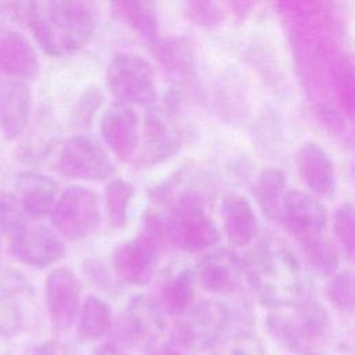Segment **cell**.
<instances>
[{
	"label": "cell",
	"instance_id": "obj_11",
	"mask_svg": "<svg viewBox=\"0 0 355 355\" xmlns=\"http://www.w3.org/2000/svg\"><path fill=\"white\" fill-rule=\"evenodd\" d=\"M44 291L47 313L54 331H68L80 309V280L71 269L55 268L47 275Z\"/></svg>",
	"mask_w": 355,
	"mask_h": 355
},
{
	"label": "cell",
	"instance_id": "obj_37",
	"mask_svg": "<svg viewBox=\"0 0 355 355\" xmlns=\"http://www.w3.org/2000/svg\"><path fill=\"white\" fill-rule=\"evenodd\" d=\"M83 269L85 273L87 275V277L97 286L101 288H108V286H112V279L108 273V270L104 268L103 263H100L97 259H87L83 263Z\"/></svg>",
	"mask_w": 355,
	"mask_h": 355
},
{
	"label": "cell",
	"instance_id": "obj_23",
	"mask_svg": "<svg viewBox=\"0 0 355 355\" xmlns=\"http://www.w3.org/2000/svg\"><path fill=\"white\" fill-rule=\"evenodd\" d=\"M252 197L262 215L270 222H280L282 205L286 196V178L277 168L263 169L251 187Z\"/></svg>",
	"mask_w": 355,
	"mask_h": 355
},
{
	"label": "cell",
	"instance_id": "obj_33",
	"mask_svg": "<svg viewBox=\"0 0 355 355\" xmlns=\"http://www.w3.org/2000/svg\"><path fill=\"white\" fill-rule=\"evenodd\" d=\"M103 100L104 94L98 86L93 85L85 89L72 108L71 123L76 129H87L92 125L98 108L101 107Z\"/></svg>",
	"mask_w": 355,
	"mask_h": 355
},
{
	"label": "cell",
	"instance_id": "obj_20",
	"mask_svg": "<svg viewBox=\"0 0 355 355\" xmlns=\"http://www.w3.org/2000/svg\"><path fill=\"white\" fill-rule=\"evenodd\" d=\"M196 284L197 282L191 268H171L159 283L158 300L155 302L164 312L172 316H180L194 304Z\"/></svg>",
	"mask_w": 355,
	"mask_h": 355
},
{
	"label": "cell",
	"instance_id": "obj_4",
	"mask_svg": "<svg viewBox=\"0 0 355 355\" xmlns=\"http://www.w3.org/2000/svg\"><path fill=\"white\" fill-rule=\"evenodd\" d=\"M230 319L229 309L220 301L202 300L194 302L178 316L169 341L187 355L212 348L222 337Z\"/></svg>",
	"mask_w": 355,
	"mask_h": 355
},
{
	"label": "cell",
	"instance_id": "obj_13",
	"mask_svg": "<svg viewBox=\"0 0 355 355\" xmlns=\"http://www.w3.org/2000/svg\"><path fill=\"white\" fill-rule=\"evenodd\" d=\"M10 239L14 257L31 266L44 268L53 265L65 254V244L61 236L44 225L25 222Z\"/></svg>",
	"mask_w": 355,
	"mask_h": 355
},
{
	"label": "cell",
	"instance_id": "obj_21",
	"mask_svg": "<svg viewBox=\"0 0 355 355\" xmlns=\"http://www.w3.org/2000/svg\"><path fill=\"white\" fill-rule=\"evenodd\" d=\"M31 112V92L15 79L0 83V129L7 139H15L26 126Z\"/></svg>",
	"mask_w": 355,
	"mask_h": 355
},
{
	"label": "cell",
	"instance_id": "obj_34",
	"mask_svg": "<svg viewBox=\"0 0 355 355\" xmlns=\"http://www.w3.org/2000/svg\"><path fill=\"white\" fill-rule=\"evenodd\" d=\"M333 232L348 261L354 258V207L344 202L333 214Z\"/></svg>",
	"mask_w": 355,
	"mask_h": 355
},
{
	"label": "cell",
	"instance_id": "obj_25",
	"mask_svg": "<svg viewBox=\"0 0 355 355\" xmlns=\"http://www.w3.org/2000/svg\"><path fill=\"white\" fill-rule=\"evenodd\" d=\"M114 17L148 44L158 37L157 8L148 1H116L111 4Z\"/></svg>",
	"mask_w": 355,
	"mask_h": 355
},
{
	"label": "cell",
	"instance_id": "obj_1",
	"mask_svg": "<svg viewBox=\"0 0 355 355\" xmlns=\"http://www.w3.org/2000/svg\"><path fill=\"white\" fill-rule=\"evenodd\" d=\"M241 268L265 306L293 308L305 298L300 261L279 241L261 240L254 244L241 261Z\"/></svg>",
	"mask_w": 355,
	"mask_h": 355
},
{
	"label": "cell",
	"instance_id": "obj_18",
	"mask_svg": "<svg viewBox=\"0 0 355 355\" xmlns=\"http://www.w3.org/2000/svg\"><path fill=\"white\" fill-rule=\"evenodd\" d=\"M222 223L226 239L232 247H247L259 232L257 214L251 202L240 194H229L220 205Z\"/></svg>",
	"mask_w": 355,
	"mask_h": 355
},
{
	"label": "cell",
	"instance_id": "obj_35",
	"mask_svg": "<svg viewBox=\"0 0 355 355\" xmlns=\"http://www.w3.org/2000/svg\"><path fill=\"white\" fill-rule=\"evenodd\" d=\"M183 17L197 26H216L225 19L226 11L214 1H186L182 8Z\"/></svg>",
	"mask_w": 355,
	"mask_h": 355
},
{
	"label": "cell",
	"instance_id": "obj_26",
	"mask_svg": "<svg viewBox=\"0 0 355 355\" xmlns=\"http://www.w3.org/2000/svg\"><path fill=\"white\" fill-rule=\"evenodd\" d=\"M148 49L158 62L175 75L187 76L194 68V51L187 37L158 36L148 44Z\"/></svg>",
	"mask_w": 355,
	"mask_h": 355
},
{
	"label": "cell",
	"instance_id": "obj_41",
	"mask_svg": "<svg viewBox=\"0 0 355 355\" xmlns=\"http://www.w3.org/2000/svg\"><path fill=\"white\" fill-rule=\"evenodd\" d=\"M0 251H1V230H0Z\"/></svg>",
	"mask_w": 355,
	"mask_h": 355
},
{
	"label": "cell",
	"instance_id": "obj_27",
	"mask_svg": "<svg viewBox=\"0 0 355 355\" xmlns=\"http://www.w3.org/2000/svg\"><path fill=\"white\" fill-rule=\"evenodd\" d=\"M28 293V286L12 279L10 283H0V337L12 338L25 327V315L21 305V295Z\"/></svg>",
	"mask_w": 355,
	"mask_h": 355
},
{
	"label": "cell",
	"instance_id": "obj_3",
	"mask_svg": "<svg viewBox=\"0 0 355 355\" xmlns=\"http://www.w3.org/2000/svg\"><path fill=\"white\" fill-rule=\"evenodd\" d=\"M290 312L276 309L268 316L270 336L286 349L306 355L318 352L330 331V320L324 308L315 300L304 298Z\"/></svg>",
	"mask_w": 355,
	"mask_h": 355
},
{
	"label": "cell",
	"instance_id": "obj_15",
	"mask_svg": "<svg viewBox=\"0 0 355 355\" xmlns=\"http://www.w3.org/2000/svg\"><path fill=\"white\" fill-rule=\"evenodd\" d=\"M159 255L137 236L118 243L112 250V269L118 279L132 286L148 284L158 265Z\"/></svg>",
	"mask_w": 355,
	"mask_h": 355
},
{
	"label": "cell",
	"instance_id": "obj_8",
	"mask_svg": "<svg viewBox=\"0 0 355 355\" xmlns=\"http://www.w3.org/2000/svg\"><path fill=\"white\" fill-rule=\"evenodd\" d=\"M183 137L175 119V107H147L143 125V136L139 141L135 162L140 166H153L173 157L182 147Z\"/></svg>",
	"mask_w": 355,
	"mask_h": 355
},
{
	"label": "cell",
	"instance_id": "obj_22",
	"mask_svg": "<svg viewBox=\"0 0 355 355\" xmlns=\"http://www.w3.org/2000/svg\"><path fill=\"white\" fill-rule=\"evenodd\" d=\"M39 58L32 44L19 33L10 32L0 40V71L15 80L35 79Z\"/></svg>",
	"mask_w": 355,
	"mask_h": 355
},
{
	"label": "cell",
	"instance_id": "obj_12",
	"mask_svg": "<svg viewBox=\"0 0 355 355\" xmlns=\"http://www.w3.org/2000/svg\"><path fill=\"white\" fill-rule=\"evenodd\" d=\"M279 223L302 244L323 236L327 211L315 196L302 190H291L284 196Z\"/></svg>",
	"mask_w": 355,
	"mask_h": 355
},
{
	"label": "cell",
	"instance_id": "obj_19",
	"mask_svg": "<svg viewBox=\"0 0 355 355\" xmlns=\"http://www.w3.org/2000/svg\"><path fill=\"white\" fill-rule=\"evenodd\" d=\"M17 200L25 215L39 219L50 215L58 196V183L40 173H22L15 182Z\"/></svg>",
	"mask_w": 355,
	"mask_h": 355
},
{
	"label": "cell",
	"instance_id": "obj_6",
	"mask_svg": "<svg viewBox=\"0 0 355 355\" xmlns=\"http://www.w3.org/2000/svg\"><path fill=\"white\" fill-rule=\"evenodd\" d=\"M173 244L196 254L211 248L219 240V230L196 191H183L169 207Z\"/></svg>",
	"mask_w": 355,
	"mask_h": 355
},
{
	"label": "cell",
	"instance_id": "obj_38",
	"mask_svg": "<svg viewBox=\"0 0 355 355\" xmlns=\"http://www.w3.org/2000/svg\"><path fill=\"white\" fill-rule=\"evenodd\" d=\"M93 355H129V354L123 349V347L118 345L116 343L108 341L98 345L93 352Z\"/></svg>",
	"mask_w": 355,
	"mask_h": 355
},
{
	"label": "cell",
	"instance_id": "obj_24",
	"mask_svg": "<svg viewBox=\"0 0 355 355\" xmlns=\"http://www.w3.org/2000/svg\"><path fill=\"white\" fill-rule=\"evenodd\" d=\"M76 334L80 343H93L111 333L114 316L111 306L96 295H89L78 313Z\"/></svg>",
	"mask_w": 355,
	"mask_h": 355
},
{
	"label": "cell",
	"instance_id": "obj_39",
	"mask_svg": "<svg viewBox=\"0 0 355 355\" xmlns=\"http://www.w3.org/2000/svg\"><path fill=\"white\" fill-rule=\"evenodd\" d=\"M150 355H187L184 351L179 349L178 347H175L171 341L164 343V344H157L151 348V354Z\"/></svg>",
	"mask_w": 355,
	"mask_h": 355
},
{
	"label": "cell",
	"instance_id": "obj_5",
	"mask_svg": "<svg viewBox=\"0 0 355 355\" xmlns=\"http://www.w3.org/2000/svg\"><path fill=\"white\" fill-rule=\"evenodd\" d=\"M105 85L118 103L155 104L157 79L153 64L135 53H118L107 65Z\"/></svg>",
	"mask_w": 355,
	"mask_h": 355
},
{
	"label": "cell",
	"instance_id": "obj_31",
	"mask_svg": "<svg viewBox=\"0 0 355 355\" xmlns=\"http://www.w3.org/2000/svg\"><path fill=\"white\" fill-rule=\"evenodd\" d=\"M212 349V355H266L265 344L259 336L245 329L220 337Z\"/></svg>",
	"mask_w": 355,
	"mask_h": 355
},
{
	"label": "cell",
	"instance_id": "obj_9",
	"mask_svg": "<svg viewBox=\"0 0 355 355\" xmlns=\"http://www.w3.org/2000/svg\"><path fill=\"white\" fill-rule=\"evenodd\" d=\"M165 331L164 311L155 300L136 295L112 326L114 343L132 348H153Z\"/></svg>",
	"mask_w": 355,
	"mask_h": 355
},
{
	"label": "cell",
	"instance_id": "obj_2",
	"mask_svg": "<svg viewBox=\"0 0 355 355\" xmlns=\"http://www.w3.org/2000/svg\"><path fill=\"white\" fill-rule=\"evenodd\" d=\"M97 18V6L90 1H33L26 22L47 54L62 57L90 42Z\"/></svg>",
	"mask_w": 355,
	"mask_h": 355
},
{
	"label": "cell",
	"instance_id": "obj_36",
	"mask_svg": "<svg viewBox=\"0 0 355 355\" xmlns=\"http://www.w3.org/2000/svg\"><path fill=\"white\" fill-rule=\"evenodd\" d=\"M25 222V214L15 196L0 191V230L11 236Z\"/></svg>",
	"mask_w": 355,
	"mask_h": 355
},
{
	"label": "cell",
	"instance_id": "obj_14",
	"mask_svg": "<svg viewBox=\"0 0 355 355\" xmlns=\"http://www.w3.org/2000/svg\"><path fill=\"white\" fill-rule=\"evenodd\" d=\"M100 133L104 143L122 161L133 159L140 141L139 116L126 104L112 103L103 114Z\"/></svg>",
	"mask_w": 355,
	"mask_h": 355
},
{
	"label": "cell",
	"instance_id": "obj_16",
	"mask_svg": "<svg viewBox=\"0 0 355 355\" xmlns=\"http://www.w3.org/2000/svg\"><path fill=\"white\" fill-rule=\"evenodd\" d=\"M196 282L208 293L233 291L241 277V259L230 248H216L202 255L193 268Z\"/></svg>",
	"mask_w": 355,
	"mask_h": 355
},
{
	"label": "cell",
	"instance_id": "obj_7",
	"mask_svg": "<svg viewBox=\"0 0 355 355\" xmlns=\"http://www.w3.org/2000/svg\"><path fill=\"white\" fill-rule=\"evenodd\" d=\"M50 215L60 236L72 241L86 239L101 222L100 197L85 186H68L57 198Z\"/></svg>",
	"mask_w": 355,
	"mask_h": 355
},
{
	"label": "cell",
	"instance_id": "obj_30",
	"mask_svg": "<svg viewBox=\"0 0 355 355\" xmlns=\"http://www.w3.org/2000/svg\"><path fill=\"white\" fill-rule=\"evenodd\" d=\"M304 258L311 270L323 279H330L338 269L340 257L337 247L324 236L301 244Z\"/></svg>",
	"mask_w": 355,
	"mask_h": 355
},
{
	"label": "cell",
	"instance_id": "obj_10",
	"mask_svg": "<svg viewBox=\"0 0 355 355\" xmlns=\"http://www.w3.org/2000/svg\"><path fill=\"white\" fill-rule=\"evenodd\" d=\"M57 168L67 178L87 182L105 180L115 173L107 150L82 135H75L62 144Z\"/></svg>",
	"mask_w": 355,
	"mask_h": 355
},
{
	"label": "cell",
	"instance_id": "obj_29",
	"mask_svg": "<svg viewBox=\"0 0 355 355\" xmlns=\"http://www.w3.org/2000/svg\"><path fill=\"white\" fill-rule=\"evenodd\" d=\"M135 196V186L122 179H112L104 187V214L108 226L119 229L126 225L128 209Z\"/></svg>",
	"mask_w": 355,
	"mask_h": 355
},
{
	"label": "cell",
	"instance_id": "obj_40",
	"mask_svg": "<svg viewBox=\"0 0 355 355\" xmlns=\"http://www.w3.org/2000/svg\"><path fill=\"white\" fill-rule=\"evenodd\" d=\"M306 355H323V354H320V352L318 351V352H311V354H306Z\"/></svg>",
	"mask_w": 355,
	"mask_h": 355
},
{
	"label": "cell",
	"instance_id": "obj_32",
	"mask_svg": "<svg viewBox=\"0 0 355 355\" xmlns=\"http://www.w3.org/2000/svg\"><path fill=\"white\" fill-rule=\"evenodd\" d=\"M326 295L336 309L351 313L354 309V273L351 270L336 272L327 282Z\"/></svg>",
	"mask_w": 355,
	"mask_h": 355
},
{
	"label": "cell",
	"instance_id": "obj_28",
	"mask_svg": "<svg viewBox=\"0 0 355 355\" xmlns=\"http://www.w3.org/2000/svg\"><path fill=\"white\" fill-rule=\"evenodd\" d=\"M137 237L148 244L159 257L175 247L169 211L164 212L155 205L147 208L140 219Z\"/></svg>",
	"mask_w": 355,
	"mask_h": 355
},
{
	"label": "cell",
	"instance_id": "obj_17",
	"mask_svg": "<svg viewBox=\"0 0 355 355\" xmlns=\"http://www.w3.org/2000/svg\"><path fill=\"white\" fill-rule=\"evenodd\" d=\"M294 161L301 180L313 194L326 197L334 191V165L323 147L308 141L298 148Z\"/></svg>",
	"mask_w": 355,
	"mask_h": 355
}]
</instances>
